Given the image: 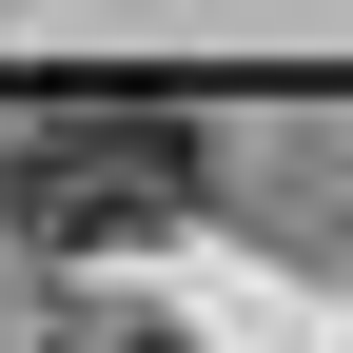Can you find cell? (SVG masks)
I'll return each mask as SVG.
<instances>
[{"instance_id": "1", "label": "cell", "mask_w": 353, "mask_h": 353, "mask_svg": "<svg viewBox=\"0 0 353 353\" xmlns=\"http://www.w3.org/2000/svg\"><path fill=\"white\" fill-rule=\"evenodd\" d=\"M157 216H196V118L176 99H39V118H0V236L118 255Z\"/></svg>"}, {"instance_id": "2", "label": "cell", "mask_w": 353, "mask_h": 353, "mask_svg": "<svg viewBox=\"0 0 353 353\" xmlns=\"http://www.w3.org/2000/svg\"><path fill=\"white\" fill-rule=\"evenodd\" d=\"M59 353H176V334H118V314H99V334H59Z\"/></svg>"}]
</instances>
